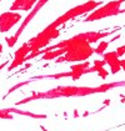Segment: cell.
Here are the masks:
<instances>
[{"label": "cell", "instance_id": "cell-1", "mask_svg": "<svg viewBox=\"0 0 125 131\" xmlns=\"http://www.w3.org/2000/svg\"><path fill=\"white\" fill-rule=\"evenodd\" d=\"M91 94H99L98 86L89 88V86H58L45 92H34L29 97L18 101L16 105H24L30 101L40 100V99H58V97H73V96H88Z\"/></svg>", "mask_w": 125, "mask_h": 131}, {"label": "cell", "instance_id": "cell-2", "mask_svg": "<svg viewBox=\"0 0 125 131\" xmlns=\"http://www.w3.org/2000/svg\"><path fill=\"white\" fill-rule=\"evenodd\" d=\"M101 5H103V1H86V3H84V4L76 5V6H74L71 9H69L65 14H62L61 16H59V18L54 21V23H51L50 25H51L53 28H55V29H59V26L64 25L65 23H68L69 20H73L75 18H78V16H80V15H83V14H86L88 11H91V10H94L95 8L101 6Z\"/></svg>", "mask_w": 125, "mask_h": 131}, {"label": "cell", "instance_id": "cell-3", "mask_svg": "<svg viewBox=\"0 0 125 131\" xmlns=\"http://www.w3.org/2000/svg\"><path fill=\"white\" fill-rule=\"evenodd\" d=\"M59 35H60L59 29H55L51 25H48L41 32H39L36 36L31 38L30 40L28 41L30 52H36V51L43 50V48L48 46L50 44V41L56 39Z\"/></svg>", "mask_w": 125, "mask_h": 131}, {"label": "cell", "instance_id": "cell-4", "mask_svg": "<svg viewBox=\"0 0 125 131\" xmlns=\"http://www.w3.org/2000/svg\"><path fill=\"white\" fill-rule=\"evenodd\" d=\"M121 5H123V1H109L106 4H103L100 8L95 9V10L88 15V18H85L84 21L88 23V21H96L100 20V19H105V18H110V16H115L118 14H121L125 13V10L121 9Z\"/></svg>", "mask_w": 125, "mask_h": 131}, {"label": "cell", "instance_id": "cell-5", "mask_svg": "<svg viewBox=\"0 0 125 131\" xmlns=\"http://www.w3.org/2000/svg\"><path fill=\"white\" fill-rule=\"evenodd\" d=\"M46 4V0H40V1H36V4H35V6L33 8L30 10V13H29V15L24 19V21H23V24L20 25V28L16 30V32L13 35V36H9V38H5V41H6V44H8V46L9 48H14L15 46V44H16V41H18V39L20 38V35L23 34V31L25 30V28L28 26V24L30 23L31 20H33V18L38 14V11L41 9L43 6Z\"/></svg>", "mask_w": 125, "mask_h": 131}, {"label": "cell", "instance_id": "cell-6", "mask_svg": "<svg viewBox=\"0 0 125 131\" xmlns=\"http://www.w3.org/2000/svg\"><path fill=\"white\" fill-rule=\"evenodd\" d=\"M20 13L5 11L0 15V32H8L21 20Z\"/></svg>", "mask_w": 125, "mask_h": 131}, {"label": "cell", "instance_id": "cell-7", "mask_svg": "<svg viewBox=\"0 0 125 131\" xmlns=\"http://www.w3.org/2000/svg\"><path fill=\"white\" fill-rule=\"evenodd\" d=\"M29 54H30L29 45H28V42H25V44H23L20 48L15 51L14 58H13V61L10 62V65H9V68H8V71L14 70L15 68H18V66L23 65V64L25 62V58H26Z\"/></svg>", "mask_w": 125, "mask_h": 131}, {"label": "cell", "instance_id": "cell-8", "mask_svg": "<svg viewBox=\"0 0 125 131\" xmlns=\"http://www.w3.org/2000/svg\"><path fill=\"white\" fill-rule=\"evenodd\" d=\"M118 30H119V28H116V29L113 31H105V32H101V31H88V32H81V34H79V35H80L88 44L91 45V44L99 41L100 39H103V38L113 35L115 31H118Z\"/></svg>", "mask_w": 125, "mask_h": 131}, {"label": "cell", "instance_id": "cell-9", "mask_svg": "<svg viewBox=\"0 0 125 131\" xmlns=\"http://www.w3.org/2000/svg\"><path fill=\"white\" fill-rule=\"evenodd\" d=\"M103 60L105 61V64H108L110 66V72L111 74H118L121 70L120 68V59L118 58L115 51H110V52H105L103 55Z\"/></svg>", "mask_w": 125, "mask_h": 131}, {"label": "cell", "instance_id": "cell-10", "mask_svg": "<svg viewBox=\"0 0 125 131\" xmlns=\"http://www.w3.org/2000/svg\"><path fill=\"white\" fill-rule=\"evenodd\" d=\"M35 4H36V1H34V0H15L9 8V11H13V13L30 11L35 6Z\"/></svg>", "mask_w": 125, "mask_h": 131}, {"label": "cell", "instance_id": "cell-11", "mask_svg": "<svg viewBox=\"0 0 125 131\" xmlns=\"http://www.w3.org/2000/svg\"><path fill=\"white\" fill-rule=\"evenodd\" d=\"M90 62L85 61V62H79V64H74L71 66V74H73V80H79L84 74H88V71L90 69Z\"/></svg>", "mask_w": 125, "mask_h": 131}, {"label": "cell", "instance_id": "cell-12", "mask_svg": "<svg viewBox=\"0 0 125 131\" xmlns=\"http://www.w3.org/2000/svg\"><path fill=\"white\" fill-rule=\"evenodd\" d=\"M6 111L10 112V114H19V115H24V116H29L33 119H46V115H44V114H34L30 111L19 110V109H15V107H6Z\"/></svg>", "mask_w": 125, "mask_h": 131}, {"label": "cell", "instance_id": "cell-13", "mask_svg": "<svg viewBox=\"0 0 125 131\" xmlns=\"http://www.w3.org/2000/svg\"><path fill=\"white\" fill-rule=\"evenodd\" d=\"M66 52L65 49H58V50H53V51H49V52H45L43 55L41 60H45V61H49V60H55L58 58L62 56Z\"/></svg>", "mask_w": 125, "mask_h": 131}, {"label": "cell", "instance_id": "cell-14", "mask_svg": "<svg viewBox=\"0 0 125 131\" xmlns=\"http://www.w3.org/2000/svg\"><path fill=\"white\" fill-rule=\"evenodd\" d=\"M109 41H101L99 45H98V48H95L94 49V54H98V55H104L105 54V50L108 49V46H109Z\"/></svg>", "mask_w": 125, "mask_h": 131}, {"label": "cell", "instance_id": "cell-15", "mask_svg": "<svg viewBox=\"0 0 125 131\" xmlns=\"http://www.w3.org/2000/svg\"><path fill=\"white\" fill-rule=\"evenodd\" d=\"M105 65V61L104 60H94L93 61V66L89 69L88 72H98V70H100L101 68H104Z\"/></svg>", "mask_w": 125, "mask_h": 131}, {"label": "cell", "instance_id": "cell-16", "mask_svg": "<svg viewBox=\"0 0 125 131\" xmlns=\"http://www.w3.org/2000/svg\"><path fill=\"white\" fill-rule=\"evenodd\" d=\"M30 82H31V80H28V81H23V82H19V84L14 85V86H13L11 89H9V91H8V94H6V95H5V96L3 97V99H5V97H6V96H8L9 94H11V92H13V91L18 90L19 88H21V86H24V85H28V84H30Z\"/></svg>", "mask_w": 125, "mask_h": 131}, {"label": "cell", "instance_id": "cell-17", "mask_svg": "<svg viewBox=\"0 0 125 131\" xmlns=\"http://www.w3.org/2000/svg\"><path fill=\"white\" fill-rule=\"evenodd\" d=\"M13 117H14L13 114L8 112L6 109H1L0 110V119H13Z\"/></svg>", "mask_w": 125, "mask_h": 131}, {"label": "cell", "instance_id": "cell-18", "mask_svg": "<svg viewBox=\"0 0 125 131\" xmlns=\"http://www.w3.org/2000/svg\"><path fill=\"white\" fill-rule=\"evenodd\" d=\"M116 55H118V58L120 59V58H123L125 55V45H123V46H119L118 49H116Z\"/></svg>", "mask_w": 125, "mask_h": 131}, {"label": "cell", "instance_id": "cell-19", "mask_svg": "<svg viewBox=\"0 0 125 131\" xmlns=\"http://www.w3.org/2000/svg\"><path fill=\"white\" fill-rule=\"evenodd\" d=\"M98 75H99V78H101V79H106L108 75H109V72L106 71L105 68H101L100 70H98Z\"/></svg>", "mask_w": 125, "mask_h": 131}, {"label": "cell", "instance_id": "cell-20", "mask_svg": "<svg viewBox=\"0 0 125 131\" xmlns=\"http://www.w3.org/2000/svg\"><path fill=\"white\" fill-rule=\"evenodd\" d=\"M120 68L125 72V59H120Z\"/></svg>", "mask_w": 125, "mask_h": 131}, {"label": "cell", "instance_id": "cell-21", "mask_svg": "<svg viewBox=\"0 0 125 131\" xmlns=\"http://www.w3.org/2000/svg\"><path fill=\"white\" fill-rule=\"evenodd\" d=\"M9 65V61H4L3 64H0V71L3 70V68H5V66H8Z\"/></svg>", "mask_w": 125, "mask_h": 131}, {"label": "cell", "instance_id": "cell-22", "mask_svg": "<svg viewBox=\"0 0 125 131\" xmlns=\"http://www.w3.org/2000/svg\"><path fill=\"white\" fill-rule=\"evenodd\" d=\"M1 52H3V45L0 44V54H1Z\"/></svg>", "mask_w": 125, "mask_h": 131}]
</instances>
